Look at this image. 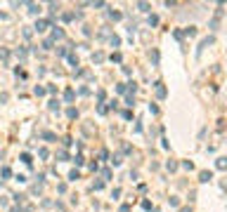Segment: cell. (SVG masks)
<instances>
[{"mask_svg":"<svg viewBox=\"0 0 227 212\" xmlns=\"http://www.w3.org/2000/svg\"><path fill=\"white\" fill-rule=\"evenodd\" d=\"M102 59H104V54H102V52H97V54H92V61H97V64H99Z\"/></svg>","mask_w":227,"mask_h":212,"instance_id":"obj_8","label":"cell"},{"mask_svg":"<svg viewBox=\"0 0 227 212\" xmlns=\"http://www.w3.org/2000/svg\"><path fill=\"white\" fill-rule=\"evenodd\" d=\"M156 94H159V97H166V87H163L161 83H156Z\"/></svg>","mask_w":227,"mask_h":212,"instance_id":"obj_3","label":"cell"},{"mask_svg":"<svg viewBox=\"0 0 227 212\" xmlns=\"http://www.w3.org/2000/svg\"><path fill=\"white\" fill-rule=\"evenodd\" d=\"M182 212H189V210H187V207H185V210H182Z\"/></svg>","mask_w":227,"mask_h":212,"instance_id":"obj_12","label":"cell"},{"mask_svg":"<svg viewBox=\"0 0 227 212\" xmlns=\"http://www.w3.org/2000/svg\"><path fill=\"white\" fill-rule=\"evenodd\" d=\"M31 35H33V28L31 26H24V38H31Z\"/></svg>","mask_w":227,"mask_h":212,"instance_id":"obj_4","label":"cell"},{"mask_svg":"<svg viewBox=\"0 0 227 212\" xmlns=\"http://www.w3.org/2000/svg\"><path fill=\"white\" fill-rule=\"evenodd\" d=\"M47 26H50V21H45V19H38V21H36V26H33V28H36L38 33H43V31H45Z\"/></svg>","mask_w":227,"mask_h":212,"instance_id":"obj_1","label":"cell"},{"mask_svg":"<svg viewBox=\"0 0 227 212\" xmlns=\"http://www.w3.org/2000/svg\"><path fill=\"white\" fill-rule=\"evenodd\" d=\"M218 167H220V170L227 167V158H220V160H218Z\"/></svg>","mask_w":227,"mask_h":212,"instance_id":"obj_7","label":"cell"},{"mask_svg":"<svg viewBox=\"0 0 227 212\" xmlns=\"http://www.w3.org/2000/svg\"><path fill=\"white\" fill-rule=\"evenodd\" d=\"M66 116H69V118H76V116H78V111H76V109H69V111H66Z\"/></svg>","mask_w":227,"mask_h":212,"instance_id":"obj_9","label":"cell"},{"mask_svg":"<svg viewBox=\"0 0 227 212\" xmlns=\"http://www.w3.org/2000/svg\"><path fill=\"white\" fill-rule=\"evenodd\" d=\"M208 179H213V174L211 172H201V182H208Z\"/></svg>","mask_w":227,"mask_h":212,"instance_id":"obj_6","label":"cell"},{"mask_svg":"<svg viewBox=\"0 0 227 212\" xmlns=\"http://www.w3.org/2000/svg\"><path fill=\"white\" fill-rule=\"evenodd\" d=\"M168 170H178V163L175 160H168Z\"/></svg>","mask_w":227,"mask_h":212,"instance_id":"obj_11","label":"cell"},{"mask_svg":"<svg viewBox=\"0 0 227 212\" xmlns=\"http://www.w3.org/2000/svg\"><path fill=\"white\" fill-rule=\"evenodd\" d=\"M57 109H59V101L52 99V101H50V111H57Z\"/></svg>","mask_w":227,"mask_h":212,"instance_id":"obj_5","label":"cell"},{"mask_svg":"<svg viewBox=\"0 0 227 212\" xmlns=\"http://www.w3.org/2000/svg\"><path fill=\"white\" fill-rule=\"evenodd\" d=\"M22 160H24L26 165H31V156H28V153H22Z\"/></svg>","mask_w":227,"mask_h":212,"instance_id":"obj_10","label":"cell"},{"mask_svg":"<svg viewBox=\"0 0 227 212\" xmlns=\"http://www.w3.org/2000/svg\"><path fill=\"white\" fill-rule=\"evenodd\" d=\"M28 12H31V14H38V12H40V5H36V3H28Z\"/></svg>","mask_w":227,"mask_h":212,"instance_id":"obj_2","label":"cell"}]
</instances>
